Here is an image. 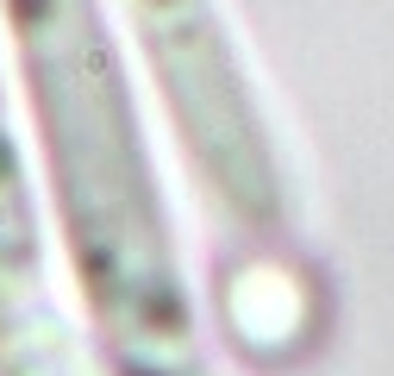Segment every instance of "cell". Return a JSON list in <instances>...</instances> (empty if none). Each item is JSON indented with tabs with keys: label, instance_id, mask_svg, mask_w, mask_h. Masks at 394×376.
<instances>
[{
	"label": "cell",
	"instance_id": "6da1fadb",
	"mask_svg": "<svg viewBox=\"0 0 394 376\" xmlns=\"http://www.w3.org/2000/svg\"><path fill=\"white\" fill-rule=\"evenodd\" d=\"M0 163H6V151H0ZM6 194H13V182H0V201H6Z\"/></svg>",
	"mask_w": 394,
	"mask_h": 376
}]
</instances>
